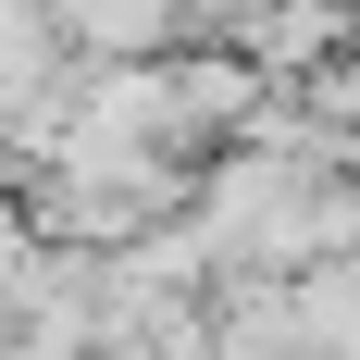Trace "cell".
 <instances>
[{"mask_svg": "<svg viewBox=\"0 0 360 360\" xmlns=\"http://www.w3.org/2000/svg\"><path fill=\"white\" fill-rule=\"evenodd\" d=\"M50 63V0H0V87H25Z\"/></svg>", "mask_w": 360, "mask_h": 360, "instance_id": "cell-1", "label": "cell"}, {"mask_svg": "<svg viewBox=\"0 0 360 360\" xmlns=\"http://www.w3.org/2000/svg\"><path fill=\"white\" fill-rule=\"evenodd\" d=\"M25 274H37V236H25V212H0V298L25 286Z\"/></svg>", "mask_w": 360, "mask_h": 360, "instance_id": "cell-2", "label": "cell"}]
</instances>
